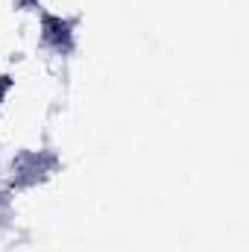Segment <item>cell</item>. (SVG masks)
<instances>
[{
	"mask_svg": "<svg viewBox=\"0 0 249 252\" xmlns=\"http://www.w3.org/2000/svg\"><path fill=\"white\" fill-rule=\"evenodd\" d=\"M59 167V158L50 150H24L15 161H12V176H9V188L24 190L35 188L44 179H50Z\"/></svg>",
	"mask_w": 249,
	"mask_h": 252,
	"instance_id": "cell-1",
	"label": "cell"
},
{
	"mask_svg": "<svg viewBox=\"0 0 249 252\" xmlns=\"http://www.w3.org/2000/svg\"><path fill=\"white\" fill-rule=\"evenodd\" d=\"M41 44L56 56L73 53V47H76V21L56 15V12H41Z\"/></svg>",
	"mask_w": 249,
	"mask_h": 252,
	"instance_id": "cell-2",
	"label": "cell"
},
{
	"mask_svg": "<svg viewBox=\"0 0 249 252\" xmlns=\"http://www.w3.org/2000/svg\"><path fill=\"white\" fill-rule=\"evenodd\" d=\"M12 85H15V79H12V76H0V106H3L6 94L12 91Z\"/></svg>",
	"mask_w": 249,
	"mask_h": 252,
	"instance_id": "cell-3",
	"label": "cell"
},
{
	"mask_svg": "<svg viewBox=\"0 0 249 252\" xmlns=\"http://www.w3.org/2000/svg\"><path fill=\"white\" fill-rule=\"evenodd\" d=\"M21 9H32V6H41V0H18Z\"/></svg>",
	"mask_w": 249,
	"mask_h": 252,
	"instance_id": "cell-4",
	"label": "cell"
}]
</instances>
